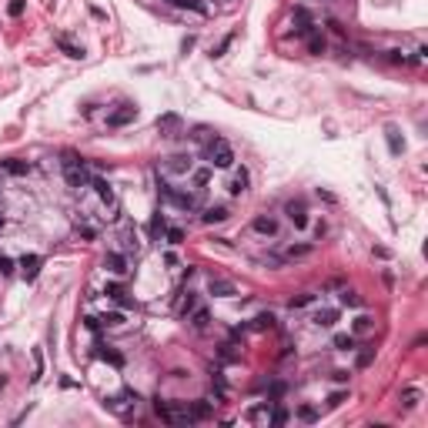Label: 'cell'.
Masks as SVG:
<instances>
[{"mask_svg": "<svg viewBox=\"0 0 428 428\" xmlns=\"http://www.w3.org/2000/svg\"><path fill=\"white\" fill-rule=\"evenodd\" d=\"M101 358H104V361H111L114 368H121V365H124V358L117 355V351H107V348H104V351H101Z\"/></svg>", "mask_w": 428, "mask_h": 428, "instance_id": "34", "label": "cell"}, {"mask_svg": "<svg viewBox=\"0 0 428 428\" xmlns=\"http://www.w3.org/2000/svg\"><path fill=\"white\" fill-rule=\"evenodd\" d=\"M372 328H375L372 318H368V315H358V318H355V324H351V335H368Z\"/></svg>", "mask_w": 428, "mask_h": 428, "instance_id": "18", "label": "cell"}, {"mask_svg": "<svg viewBox=\"0 0 428 428\" xmlns=\"http://www.w3.org/2000/svg\"><path fill=\"white\" fill-rule=\"evenodd\" d=\"M0 168H4V171H10L14 178H24L27 171H30V164H27V161H0Z\"/></svg>", "mask_w": 428, "mask_h": 428, "instance_id": "16", "label": "cell"}, {"mask_svg": "<svg viewBox=\"0 0 428 428\" xmlns=\"http://www.w3.org/2000/svg\"><path fill=\"white\" fill-rule=\"evenodd\" d=\"M157 127H161V130H174V127H178V117H174V114H164L161 121H157Z\"/></svg>", "mask_w": 428, "mask_h": 428, "instance_id": "32", "label": "cell"}, {"mask_svg": "<svg viewBox=\"0 0 428 428\" xmlns=\"http://www.w3.org/2000/svg\"><path fill=\"white\" fill-rule=\"evenodd\" d=\"M268 418H271V425H284V421H288V412L278 405V408H271V415H268Z\"/></svg>", "mask_w": 428, "mask_h": 428, "instance_id": "30", "label": "cell"}, {"mask_svg": "<svg viewBox=\"0 0 428 428\" xmlns=\"http://www.w3.org/2000/svg\"><path fill=\"white\" fill-rule=\"evenodd\" d=\"M77 238H84V241H94V238H97V231H94V227H87V224H77Z\"/></svg>", "mask_w": 428, "mask_h": 428, "instance_id": "39", "label": "cell"}, {"mask_svg": "<svg viewBox=\"0 0 428 428\" xmlns=\"http://www.w3.org/2000/svg\"><path fill=\"white\" fill-rule=\"evenodd\" d=\"M168 241L171 244H181V241H184V231H181V227H171V231H168Z\"/></svg>", "mask_w": 428, "mask_h": 428, "instance_id": "44", "label": "cell"}, {"mask_svg": "<svg viewBox=\"0 0 428 428\" xmlns=\"http://www.w3.org/2000/svg\"><path fill=\"white\" fill-rule=\"evenodd\" d=\"M90 184H94V191H97V197H101V201H104V204H114V191H111V184H107V181H101V178H94V181H90Z\"/></svg>", "mask_w": 428, "mask_h": 428, "instance_id": "15", "label": "cell"}, {"mask_svg": "<svg viewBox=\"0 0 428 428\" xmlns=\"http://www.w3.org/2000/svg\"><path fill=\"white\" fill-rule=\"evenodd\" d=\"M308 50H311V54H324V37L321 34H308Z\"/></svg>", "mask_w": 428, "mask_h": 428, "instance_id": "25", "label": "cell"}, {"mask_svg": "<svg viewBox=\"0 0 428 428\" xmlns=\"http://www.w3.org/2000/svg\"><path fill=\"white\" fill-rule=\"evenodd\" d=\"M164 231H168V224H164V214H154L151 224H147V235L157 238V235H164Z\"/></svg>", "mask_w": 428, "mask_h": 428, "instance_id": "22", "label": "cell"}, {"mask_svg": "<svg viewBox=\"0 0 428 428\" xmlns=\"http://www.w3.org/2000/svg\"><path fill=\"white\" fill-rule=\"evenodd\" d=\"M0 227H4V214H0Z\"/></svg>", "mask_w": 428, "mask_h": 428, "instance_id": "49", "label": "cell"}, {"mask_svg": "<svg viewBox=\"0 0 428 428\" xmlns=\"http://www.w3.org/2000/svg\"><path fill=\"white\" fill-rule=\"evenodd\" d=\"M221 358H224V361H235V351H231V345H224V348H221Z\"/></svg>", "mask_w": 428, "mask_h": 428, "instance_id": "47", "label": "cell"}, {"mask_svg": "<svg viewBox=\"0 0 428 428\" xmlns=\"http://www.w3.org/2000/svg\"><path fill=\"white\" fill-rule=\"evenodd\" d=\"M261 415H268V405H254V408H248V415H244V418H248V421H258Z\"/></svg>", "mask_w": 428, "mask_h": 428, "instance_id": "35", "label": "cell"}, {"mask_svg": "<svg viewBox=\"0 0 428 428\" xmlns=\"http://www.w3.org/2000/svg\"><path fill=\"white\" fill-rule=\"evenodd\" d=\"M171 7H178V10H194V14H208V7H204L201 0H168Z\"/></svg>", "mask_w": 428, "mask_h": 428, "instance_id": "14", "label": "cell"}, {"mask_svg": "<svg viewBox=\"0 0 428 428\" xmlns=\"http://www.w3.org/2000/svg\"><path fill=\"white\" fill-rule=\"evenodd\" d=\"M335 348L338 351H351L355 348V335H335Z\"/></svg>", "mask_w": 428, "mask_h": 428, "instance_id": "26", "label": "cell"}, {"mask_svg": "<svg viewBox=\"0 0 428 428\" xmlns=\"http://www.w3.org/2000/svg\"><path fill=\"white\" fill-rule=\"evenodd\" d=\"M248 181H251V178H248V171H244V168L235 171V178H231V194H235V197H241V194L248 191Z\"/></svg>", "mask_w": 428, "mask_h": 428, "instance_id": "10", "label": "cell"}, {"mask_svg": "<svg viewBox=\"0 0 428 428\" xmlns=\"http://www.w3.org/2000/svg\"><path fill=\"white\" fill-rule=\"evenodd\" d=\"M104 268H107V271H114V275H124V271H127V261H124V254L111 251V254L104 258Z\"/></svg>", "mask_w": 428, "mask_h": 428, "instance_id": "9", "label": "cell"}, {"mask_svg": "<svg viewBox=\"0 0 428 428\" xmlns=\"http://www.w3.org/2000/svg\"><path fill=\"white\" fill-rule=\"evenodd\" d=\"M388 60H391V64H408V57H405L402 50H391V57H388Z\"/></svg>", "mask_w": 428, "mask_h": 428, "instance_id": "46", "label": "cell"}, {"mask_svg": "<svg viewBox=\"0 0 428 428\" xmlns=\"http://www.w3.org/2000/svg\"><path fill=\"white\" fill-rule=\"evenodd\" d=\"M208 291L214 294V298H235V294H238L235 284H231V281H221V278H211V281H208Z\"/></svg>", "mask_w": 428, "mask_h": 428, "instance_id": "4", "label": "cell"}, {"mask_svg": "<svg viewBox=\"0 0 428 428\" xmlns=\"http://www.w3.org/2000/svg\"><path fill=\"white\" fill-rule=\"evenodd\" d=\"M187 415H191L194 421H197V418H208V415H211V405H208V402H197V405H194V408H191Z\"/></svg>", "mask_w": 428, "mask_h": 428, "instance_id": "27", "label": "cell"}, {"mask_svg": "<svg viewBox=\"0 0 428 428\" xmlns=\"http://www.w3.org/2000/svg\"><path fill=\"white\" fill-rule=\"evenodd\" d=\"M341 305H351V308H358V305H361V298H358L355 291H345V294H341Z\"/></svg>", "mask_w": 428, "mask_h": 428, "instance_id": "37", "label": "cell"}, {"mask_svg": "<svg viewBox=\"0 0 428 428\" xmlns=\"http://www.w3.org/2000/svg\"><path fill=\"white\" fill-rule=\"evenodd\" d=\"M101 324H107V328H121V324H124V315H121V311H111V315L101 318Z\"/></svg>", "mask_w": 428, "mask_h": 428, "instance_id": "28", "label": "cell"}, {"mask_svg": "<svg viewBox=\"0 0 428 428\" xmlns=\"http://www.w3.org/2000/svg\"><path fill=\"white\" fill-rule=\"evenodd\" d=\"M208 181H211V171H208V168L194 171V184H197V187H204V184H208Z\"/></svg>", "mask_w": 428, "mask_h": 428, "instance_id": "36", "label": "cell"}, {"mask_svg": "<svg viewBox=\"0 0 428 428\" xmlns=\"http://www.w3.org/2000/svg\"><path fill=\"white\" fill-rule=\"evenodd\" d=\"M281 395H284V385H281V381H275V385L268 388V398H271V402H278Z\"/></svg>", "mask_w": 428, "mask_h": 428, "instance_id": "40", "label": "cell"}, {"mask_svg": "<svg viewBox=\"0 0 428 428\" xmlns=\"http://www.w3.org/2000/svg\"><path fill=\"white\" fill-rule=\"evenodd\" d=\"M345 398H348V395H345V391H335V395H332V398H328V405H332V408H338V405H341V402H345Z\"/></svg>", "mask_w": 428, "mask_h": 428, "instance_id": "45", "label": "cell"}, {"mask_svg": "<svg viewBox=\"0 0 428 428\" xmlns=\"http://www.w3.org/2000/svg\"><path fill=\"white\" fill-rule=\"evenodd\" d=\"M64 174H67V184L71 187H84L90 181V174H87V168H84L81 161H74V164H64Z\"/></svg>", "mask_w": 428, "mask_h": 428, "instance_id": "3", "label": "cell"}, {"mask_svg": "<svg viewBox=\"0 0 428 428\" xmlns=\"http://www.w3.org/2000/svg\"><path fill=\"white\" fill-rule=\"evenodd\" d=\"M41 265H44V258H41V254H24L20 268H24V278H27V281H34V278L41 275Z\"/></svg>", "mask_w": 428, "mask_h": 428, "instance_id": "5", "label": "cell"}, {"mask_svg": "<svg viewBox=\"0 0 428 428\" xmlns=\"http://www.w3.org/2000/svg\"><path fill=\"white\" fill-rule=\"evenodd\" d=\"M385 138H388V151H391V154L398 157V154L405 151V141L398 138V127H388V130H385Z\"/></svg>", "mask_w": 428, "mask_h": 428, "instance_id": "13", "label": "cell"}, {"mask_svg": "<svg viewBox=\"0 0 428 428\" xmlns=\"http://www.w3.org/2000/svg\"><path fill=\"white\" fill-rule=\"evenodd\" d=\"M251 328H254V332H268V328H275V315H271V311H261V315L254 318Z\"/></svg>", "mask_w": 428, "mask_h": 428, "instance_id": "19", "label": "cell"}, {"mask_svg": "<svg viewBox=\"0 0 428 428\" xmlns=\"http://www.w3.org/2000/svg\"><path fill=\"white\" fill-rule=\"evenodd\" d=\"M284 211H288V218H291L294 227H308V214H305V204H301V201H291Z\"/></svg>", "mask_w": 428, "mask_h": 428, "instance_id": "6", "label": "cell"}, {"mask_svg": "<svg viewBox=\"0 0 428 428\" xmlns=\"http://www.w3.org/2000/svg\"><path fill=\"white\" fill-rule=\"evenodd\" d=\"M251 227H254L258 235H278V221L268 218V214H258V218L251 221Z\"/></svg>", "mask_w": 428, "mask_h": 428, "instance_id": "8", "label": "cell"}, {"mask_svg": "<svg viewBox=\"0 0 428 428\" xmlns=\"http://www.w3.org/2000/svg\"><path fill=\"white\" fill-rule=\"evenodd\" d=\"M201 221H204V224H221V221H227V208H221V204H218V208H208L201 214Z\"/></svg>", "mask_w": 428, "mask_h": 428, "instance_id": "12", "label": "cell"}, {"mask_svg": "<svg viewBox=\"0 0 428 428\" xmlns=\"http://www.w3.org/2000/svg\"><path fill=\"white\" fill-rule=\"evenodd\" d=\"M208 157H211V164L214 168H231L235 164V151H231V144L227 141H211V147H208Z\"/></svg>", "mask_w": 428, "mask_h": 428, "instance_id": "1", "label": "cell"}, {"mask_svg": "<svg viewBox=\"0 0 428 428\" xmlns=\"http://www.w3.org/2000/svg\"><path fill=\"white\" fill-rule=\"evenodd\" d=\"M157 191H161V197H164V201L178 204L181 211H194V194H187V191H174V187H168L161 178H157Z\"/></svg>", "mask_w": 428, "mask_h": 428, "instance_id": "2", "label": "cell"}, {"mask_svg": "<svg viewBox=\"0 0 428 428\" xmlns=\"http://www.w3.org/2000/svg\"><path fill=\"white\" fill-rule=\"evenodd\" d=\"M298 418L301 421H318V412L311 408V405H301V408H298Z\"/></svg>", "mask_w": 428, "mask_h": 428, "instance_id": "31", "label": "cell"}, {"mask_svg": "<svg viewBox=\"0 0 428 428\" xmlns=\"http://www.w3.org/2000/svg\"><path fill=\"white\" fill-rule=\"evenodd\" d=\"M418 402H421V391H418V388H405V391H402V405H405V408H415Z\"/></svg>", "mask_w": 428, "mask_h": 428, "instance_id": "23", "label": "cell"}, {"mask_svg": "<svg viewBox=\"0 0 428 428\" xmlns=\"http://www.w3.org/2000/svg\"><path fill=\"white\" fill-rule=\"evenodd\" d=\"M7 14L10 17H20V14H24V0H10V4H7Z\"/></svg>", "mask_w": 428, "mask_h": 428, "instance_id": "38", "label": "cell"}, {"mask_svg": "<svg viewBox=\"0 0 428 428\" xmlns=\"http://www.w3.org/2000/svg\"><path fill=\"white\" fill-rule=\"evenodd\" d=\"M332 378L335 381H348V372H345V368H338V372H332Z\"/></svg>", "mask_w": 428, "mask_h": 428, "instance_id": "48", "label": "cell"}, {"mask_svg": "<svg viewBox=\"0 0 428 428\" xmlns=\"http://www.w3.org/2000/svg\"><path fill=\"white\" fill-rule=\"evenodd\" d=\"M57 47L64 50L67 57H74V60H81V57H84V47H77V44H71V41H67V37H64V34H57Z\"/></svg>", "mask_w": 428, "mask_h": 428, "instance_id": "11", "label": "cell"}, {"mask_svg": "<svg viewBox=\"0 0 428 428\" xmlns=\"http://www.w3.org/2000/svg\"><path fill=\"white\" fill-rule=\"evenodd\" d=\"M134 117H138L134 107H121V111H114L111 117H107V124H111V127H124V124H130Z\"/></svg>", "mask_w": 428, "mask_h": 428, "instance_id": "7", "label": "cell"}, {"mask_svg": "<svg viewBox=\"0 0 428 428\" xmlns=\"http://www.w3.org/2000/svg\"><path fill=\"white\" fill-rule=\"evenodd\" d=\"M311 251H315V244H291V248L284 251V258H288V261H294V258H308Z\"/></svg>", "mask_w": 428, "mask_h": 428, "instance_id": "17", "label": "cell"}, {"mask_svg": "<svg viewBox=\"0 0 428 428\" xmlns=\"http://www.w3.org/2000/svg\"><path fill=\"white\" fill-rule=\"evenodd\" d=\"M335 318H338V311H332V308H328V311H318V315H315V324H318V328H332Z\"/></svg>", "mask_w": 428, "mask_h": 428, "instance_id": "24", "label": "cell"}, {"mask_svg": "<svg viewBox=\"0 0 428 428\" xmlns=\"http://www.w3.org/2000/svg\"><path fill=\"white\" fill-rule=\"evenodd\" d=\"M194 305H197V298H194V294H191V291H187V298L184 301H181V315H191V311H194Z\"/></svg>", "mask_w": 428, "mask_h": 428, "instance_id": "33", "label": "cell"}, {"mask_svg": "<svg viewBox=\"0 0 428 428\" xmlns=\"http://www.w3.org/2000/svg\"><path fill=\"white\" fill-rule=\"evenodd\" d=\"M168 171L171 174H187V171H191V157H171Z\"/></svg>", "mask_w": 428, "mask_h": 428, "instance_id": "20", "label": "cell"}, {"mask_svg": "<svg viewBox=\"0 0 428 428\" xmlns=\"http://www.w3.org/2000/svg\"><path fill=\"white\" fill-rule=\"evenodd\" d=\"M372 355H375L372 348H365L361 355H358V368H368V365H372Z\"/></svg>", "mask_w": 428, "mask_h": 428, "instance_id": "43", "label": "cell"}, {"mask_svg": "<svg viewBox=\"0 0 428 428\" xmlns=\"http://www.w3.org/2000/svg\"><path fill=\"white\" fill-rule=\"evenodd\" d=\"M104 294H111V298H117V301H121V305H124V308H127V305H130V301H127V298H124V294H127V291H124V288H121V284H117V281H107V288H104Z\"/></svg>", "mask_w": 428, "mask_h": 428, "instance_id": "21", "label": "cell"}, {"mask_svg": "<svg viewBox=\"0 0 428 428\" xmlns=\"http://www.w3.org/2000/svg\"><path fill=\"white\" fill-rule=\"evenodd\" d=\"M208 321H211V315L204 311V308H201V311H194V318H191L194 328H208Z\"/></svg>", "mask_w": 428, "mask_h": 428, "instance_id": "29", "label": "cell"}, {"mask_svg": "<svg viewBox=\"0 0 428 428\" xmlns=\"http://www.w3.org/2000/svg\"><path fill=\"white\" fill-rule=\"evenodd\" d=\"M0 275H14V261L7 254H0Z\"/></svg>", "mask_w": 428, "mask_h": 428, "instance_id": "42", "label": "cell"}, {"mask_svg": "<svg viewBox=\"0 0 428 428\" xmlns=\"http://www.w3.org/2000/svg\"><path fill=\"white\" fill-rule=\"evenodd\" d=\"M315 301V294H298V298H291V308H305Z\"/></svg>", "mask_w": 428, "mask_h": 428, "instance_id": "41", "label": "cell"}]
</instances>
